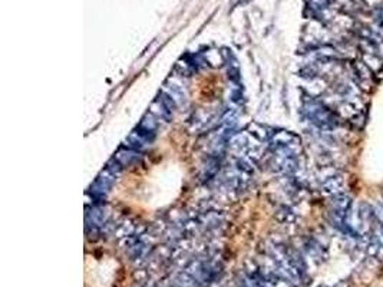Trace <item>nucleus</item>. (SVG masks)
I'll return each instance as SVG.
<instances>
[{"label": "nucleus", "mask_w": 383, "mask_h": 287, "mask_svg": "<svg viewBox=\"0 0 383 287\" xmlns=\"http://www.w3.org/2000/svg\"><path fill=\"white\" fill-rule=\"evenodd\" d=\"M362 61L368 65L373 74H375V72H379V71L382 69L383 59L381 56H378V55H363V56H362Z\"/></svg>", "instance_id": "nucleus-1"}, {"label": "nucleus", "mask_w": 383, "mask_h": 287, "mask_svg": "<svg viewBox=\"0 0 383 287\" xmlns=\"http://www.w3.org/2000/svg\"><path fill=\"white\" fill-rule=\"evenodd\" d=\"M335 205H336V210H338V211L346 212L352 207V198L349 196H346V194H340V196L336 198Z\"/></svg>", "instance_id": "nucleus-2"}, {"label": "nucleus", "mask_w": 383, "mask_h": 287, "mask_svg": "<svg viewBox=\"0 0 383 287\" xmlns=\"http://www.w3.org/2000/svg\"><path fill=\"white\" fill-rule=\"evenodd\" d=\"M343 185H344V181L341 177H332L329 178V181L326 182V187L329 188L330 193H340L343 190Z\"/></svg>", "instance_id": "nucleus-3"}, {"label": "nucleus", "mask_w": 383, "mask_h": 287, "mask_svg": "<svg viewBox=\"0 0 383 287\" xmlns=\"http://www.w3.org/2000/svg\"><path fill=\"white\" fill-rule=\"evenodd\" d=\"M366 121H368V115L365 111H359L353 118H352V123L356 126V129H363L365 125H366Z\"/></svg>", "instance_id": "nucleus-4"}]
</instances>
